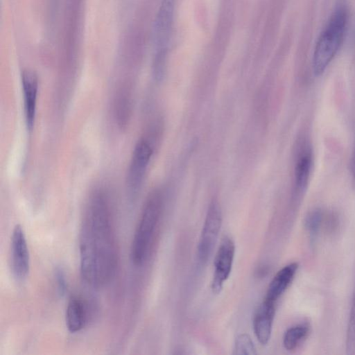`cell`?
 <instances>
[{"label": "cell", "mask_w": 355, "mask_h": 355, "mask_svg": "<svg viewBox=\"0 0 355 355\" xmlns=\"http://www.w3.org/2000/svg\"><path fill=\"white\" fill-rule=\"evenodd\" d=\"M10 262L13 277L18 281L25 279L30 270V254L26 235L20 225L15 226L10 237Z\"/></svg>", "instance_id": "cell-6"}, {"label": "cell", "mask_w": 355, "mask_h": 355, "mask_svg": "<svg viewBox=\"0 0 355 355\" xmlns=\"http://www.w3.org/2000/svg\"><path fill=\"white\" fill-rule=\"evenodd\" d=\"M58 2L59 0H49L51 15H54L57 9Z\"/></svg>", "instance_id": "cell-20"}, {"label": "cell", "mask_w": 355, "mask_h": 355, "mask_svg": "<svg viewBox=\"0 0 355 355\" xmlns=\"http://www.w3.org/2000/svg\"><path fill=\"white\" fill-rule=\"evenodd\" d=\"M152 155L153 148L149 141L144 138L139 140L135 147L126 178L130 197L134 198L139 190Z\"/></svg>", "instance_id": "cell-4"}, {"label": "cell", "mask_w": 355, "mask_h": 355, "mask_svg": "<svg viewBox=\"0 0 355 355\" xmlns=\"http://www.w3.org/2000/svg\"><path fill=\"white\" fill-rule=\"evenodd\" d=\"M322 220V213L315 209L310 212L305 219V226L311 235L318 232Z\"/></svg>", "instance_id": "cell-17"}, {"label": "cell", "mask_w": 355, "mask_h": 355, "mask_svg": "<svg viewBox=\"0 0 355 355\" xmlns=\"http://www.w3.org/2000/svg\"><path fill=\"white\" fill-rule=\"evenodd\" d=\"M80 275L89 286L101 288L114 277L119 262L112 207L103 190L89 198L79 230Z\"/></svg>", "instance_id": "cell-1"}, {"label": "cell", "mask_w": 355, "mask_h": 355, "mask_svg": "<svg viewBox=\"0 0 355 355\" xmlns=\"http://www.w3.org/2000/svg\"><path fill=\"white\" fill-rule=\"evenodd\" d=\"M174 10V0H163L153 26V42L157 52H166Z\"/></svg>", "instance_id": "cell-8"}, {"label": "cell", "mask_w": 355, "mask_h": 355, "mask_svg": "<svg viewBox=\"0 0 355 355\" xmlns=\"http://www.w3.org/2000/svg\"><path fill=\"white\" fill-rule=\"evenodd\" d=\"M346 349L347 354H355V293L354 294L347 327Z\"/></svg>", "instance_id": "cell-16"}, {"label": "cell", "mask_w": 355, "mask_h": 355, "mask_svg": "<svg viewBox=\"0 0 355 355\" xmlns=\"http://www.w3.org/2000/svg\"><path fill=\"white\" fill-rule=\"evenodd\" d=\"M222 221L220 207L216 200H213L209 206L198 245V256L202 262H206L214 250Z\"/></svg>", "instance_id": "cell-5"}, {"label": "cell", "mask_w": 355, "mask_h": 355, "mask_svg": "<svg viewBox=\"0 0 355 355\" xmlns=\"http://www.w3.org/2000/svg\"><path fill=\"white\" fill-rule=\"evenodd\" d=\"M163 206L160 192H153L146 200L132 237L130 257L135 266L148 258L159 223Z\"/></svg>", "instance_id": "cell-2"}, {"label": "cell", "mask_w": 355, "mask_h": 355, "mask_svg": "<svg viewBox=\"0 0 355 355\" xmlns=\"http://www.w3.org/2000/svg\"><path fill=\"white\" fill-rule=\"evenodd\" d=\"M235 254V245L228 236L223 238L216 251L214 261V274L211 287L215 293H218L229 278L232 271Z\"/></svg>", "instance_id": "cell-7"}, {"label": "cell", "mask_w": 355, "mask_h": 355, "mask_svg": "<svg viewBox=\"0 0 355 355\" xmlns=\"http://www.w3.org/2000/svg\"><path fill=\"white\" fill-rule=\"evenodd\" d=\"M256 354V347L248 334H241L236 336L234 345V354L254 355Z\"/></svg>", "instance_id": "cell-15"}, {"label": "cell", "mask_w": 355, "mask_h": 355, "mask_svg": "<svg viewBox=\"0 0 355 355\" xmlns=\"http://www.w3.org/2000/svg\"><path fill=\"white\" fill-rule=\"evenodd\" d=\"M313 166V156L309 148H304L297 157L295 167V190L296 194L302 193L309 182Z\"/></svg>", "instance_id": "cell-13"}, {"label": "cell", "mask_w": 355, "mask_h": 355, "mask_svg": "<svg viewBox=\"0 0 355 355\" xmlns=\"http://www.w3.org/2000/svg\"><path fill=\"white\" fill-rule=\"evenodd\" d=\"M347 21V10L338 8L320 33L315 44L312 61L313 71L315 76L323 73L340 48Z\"/></svg>", "instance_id": "cell-3"}, {"label": "cell", "mask_w": 355, "mask_h": 355, "mask_svg": "<svg viewBox=\"0 0 355 355\" xmlns=\"http://www.w3.org/2000/svg\"><path fill=\"white\" fill-rule=\"evenodd\" d=\"M21 82L25 120L27 128L31 130L35 123L36 115L38 78L33 71L26 70L22 73Z\"/></svg>", "instance_id": "cell-9"}, {"label": "cell", "mask_w": 355, "mask_h": 355, "mask_svg": "<svg viewBox=\"0 0 355 355\" xmlns=\"http://www.w3.org/2000/svg\"><path fill=\"white\" fill-rule=\"evenodd\" d=\"M89 313L86 300L80 296H71L65 312V322L69 331L76 333L84 329L89 321Z\"/></svg>", "instance_id": "cell-11"}, {"label": "cell", "mask_w": 355, "mask_h": 355, "mask_svg": "<svg viewBox=\"0 0 355 355\" xmlns=\"http://www.w3.org/2000/svg\"><path fill=\"white\" fill-rule=\"evenodd\" d=\"M309 327L306 324H297L290 327L283 337V345L288 351L295 349L306 337Z\"/></svg>", "instance_id": "cell-14"}, {"label": "cell", "mask_w": 355, "mask_h": 355, "mask_svg": "<svg viewBox=\"0 0 355 355\" xmlns=\"http://www.w3.org/2000/svg\"><path fill=\"white\" fill-rule=\"evenodd\" d=\"M351 172L353 179L355 181V140L351 159Z\"/></svg>", "instance_id": "cell-19"}, {"label": "cell", "mask_w": 355, "mask_h": 355, "mask_svg": "<svg viewBox=\"0 0 355 355\" xmlns=\"http://www.w3.org/2000/svg\"><path fill=\"white\" fill-rule=\"evenodd\" d=\"M55 282L56 283L57 291L62 296L67 291V281L64 270L61 268H56L54 272Z\"/></svg>", "instance_id": "cell-18"}, {"label": "cell", "mask_w": 355, "mask_h": 355, "mask_svg": "<svg viewBox=\"0 0 355 355\" xmlns=\"http://www.w3.org/2000/svg\"><path fill=\"white\" fill-rule=\"evenodd\" d=\"M297 268L298 264L293 262L280 269L270 282L263 300L276 304L293 280Z\"/></svg>", "instance_id": "cell-12"}, {"label": "cell", "mask_w": 355, "mask_h": 355, "mask_svg": "<svg viewBox=\"0 0 355 355\" xmlns=\"http://www.w3.org/2000/svg\"><path fill=\"white\" fill-rule=\"evenodd\" d=\"M275 304L263 300L254 315V332L262 345H267L270 339L275 315Z\"/></svg>", "instance_id": "cell-10"}]
</instances>
